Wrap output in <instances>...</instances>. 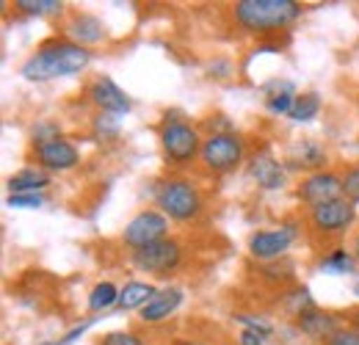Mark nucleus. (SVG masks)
Returning a JSON list of instances; mask_svg holds the SVG:
<instances>
[{"label": "nucleus", "mask_w": 359, "mask_h": 345, "mask_svg": "<svg viewBox=\"0 0 359 345\" xmlns=\"http://www.w3.org/2000/svg\"><path fill=\"white\" fill-rule=\"evenodd\" d=\"M326 345H359V329H340L326 340Z\"/></svg>", "instance_id": "nucleus-32"}, {"label": "nucleus", "mask_w": 359, "mask_h": 345, "mask_svg": "<svg viewBox=\"0 0 359 345\" xmlns=\"http://www.w3.org/2000/svg\"><path fill=\"white\" fill-rule=\"evenodd\" d=\"M119 304V288L114 282H97L89 293V309L91 312H105Z\"/></svg>", "instance_id": "nucleus-21"}, {"label": "nucleus", "mask_w": 359, "mask_h": 345, "mask_svg": "<svg viewBox=\"0 0 359 345\" xmlns=\"http://www.w3.org/2000/svg\"><path fill=\"white\" fill-rule=\"evenodd\" d=\"M89 100L100 108V114H111V116H125L130 114L133 102L130 97L116 86L108 75H100L89 83Z\"/></svg>", "instance_id": "nucleus-12"}, {"label": "nucleus", "mask_w": 359, "mask_h": 345, "mask_svg": "<svg viewBox=\"0 0 359 345\" xmlns=\"http://www.w3.org/2000/svg\"><path fill=\"white\" fill-rule=\"evenodd\" d=\"M246 158V144L238 133H210L202 141V152L199 161L208 172L213 174H226L238 169Z\"/></svg>", "instance_id": "nucleus-5"}, {"label": "nucleus", "mask_w": 359, "mask_h": 345, "mask_svg": "<svg viewBox=\"0 0 359 345\" xmlns=\"http://www.w3.org/2000/svg\"><path fill=\"white\" fill-rule=\"evenodd\" d=\"M246 329H252V332H260V334H266L271 337L273 334V329H271V323H266L263 318H257V315H235Z\"/></svg>", "instance_id": "nucleus-31"}, {"label": "nucleus", "mask_w": 359, "mask_h": 345, "mask_svg": "<svg viewBox=\"0 0 359 345\" xmlns=\"http://www.w3.org/2000/svg\"><path fill=\"white\" fill-rule=\"evenodd\" d=\"M357 114H359V102H357Z\"/></svg>", "instance_id": "nucleus-38"}, {"label": "nucleus", "mask_w": 359, "mask_h": 345, "mask_svg": "<svg viewBox=\"0 0 359 345\" xmlns=\"http://www.w3.org/2000/svg\"><path fill=\"white\" fill-rule=\"evenodd\" d=\"M351 252H354V257H357V262H359V232L354 235V246H351Z\"/></svg>", "instance_id": "nucleus-35"}, {"label": "nucleus", "mask_w": 359, "mask_h": 345, "mask_svg": "<svg viewBox=\"0 0 359 345\" xmlns=\"http://www.w3.org/2000/svg\"><path fill=\"white\" fill-rule=\"evenodd\" d=\"M318 268L323 273H332V276H340V273H354L357 271V257L354 252H346V249H334L329 255L318 259Z\"/></svg>", "instance_id": "nucleus-20"}, {"label": "nucleus", "mask_w": 359, "mask_h": 345, "mask_svg": "<svg viewBox=\"0 0 359 345\" xmlns=\"http://www.w3.org/2000/svg\"><path fill=\"white\" fill-rule=\"evenodd\" d=\"M91 64V53L83 44H75L72 39H47L36 47V53H31L22 67L20 75L25 81H53V78H69V75H81Z\"/></svg>", "instance_id": "nucleus-1"}, {"label": "nucleus", "mask_w": 359, "mask_h": 345, "mask_svg": "<svg viewBox=\"0 0 359 345\" xmlns=\"http://www.w3.org/2000/svg\"><path fill=\"white\" fill-rule=\"evenodd\" d=\"M100 345H144V340L133 332H111L100 340Z\"/></svg>", "instance_id": "nucleus-30"}, {"label": "nucleus", "mask_w": 359, "mask_h": 345, "mask_svg": "<svg viewBox=\"0 0 359 345\" xmlns=\"http://www.w3.org/2000/svg\"><path fill=\"white\" fill-rule=\"evenodd\" d=\"M47 185H50V172H45L42 166H25L8 177L11 194H42Z\"/></svg>", "instance_id": "nucleus-17"}, {"label": "nucleus", "mask_w": 359, "mask_h": 345, "mask_svg": "<svg viewBox=\"0 0 359 345\" xmlns=\"http://www.w3.org/2000/svg\"><path fill=\"white\" fill-rule=\"evenodd\" d=\"M6 205L14 210H36L45 205V194H8Z\"/></svg>", "instance_id": "nucleus-27"}, {"label": "nucleus", "mask_w": 359, "mask_h": 345, "mask_svg": "<svg viewBox=\"0 0 359 345\" xmlns=\"http://www.w3.org/2000/svg\"><path fill=\"white\" fill-rule=\"evenodd\" d=\"M42 345H64V343H42Z\"/></svg>", "instance_id": "nucleus-36"}, {"label": "nucleus", "mask_w": 359, "mask_h": 345, "mask_svg": "<svg viewBox=\"0 0 359 345\" xmlns=\"http://www.w3.org/2000/svg\"><path fill=\"white\" fill-rule=\"evenodd\" d=\"M55 138H61V128H58L53 119H42V122H36L34 130H31V141H34V147L47 144V141H55Z\"/></svg>", "instance_id": "nucleus-26"}, {"label": "nucleus", "mask_w": 359, "mask_h": 345, "mask_svg": "<svg viewBox=\"0 0 359 345\" xmlns=\"http://www.w3.org/2000/svg\"><path fill=\"white\" fill-rule=\"evenodd\" d=\"M343 196L348 202L359 205V166H351L343 174Z\"/></svg>", "instance_id": "nucleus-28"}, {"label": "nucleus", "mask_w": 359, "mask_h": 345, "mask_svg": "<svg viewBox=\"0 0 359 345\" xmlns=\"http://www.w3.org/2000/svg\"><path fill=\"white\" fill-rule=\"evenodd\" d=\"M155 205L161 208V213L169 221H180V224L196 221L202 208H205L199 188L185 177L163 180L158 185V191H155Z\"/></svg>", "instance_id": "nucleus-3"}, {"label": "nucleus", "mask_w": 359, "mask_h": 345, "mask_svg": "<svg viewBox=\"0 0 359 345\" xmlns=\"http://www.w3.org/2000/svg\"><path fill=\"white\" fill-rule=\"evenodd\" d=\"M266 334H260V332H252V329H243L241 334H238V345H266Z\"/></svg>", "instance_id": "nucleus-33"}, {"label": "nucleus", "mask_w": 359, "mask_h": 345, "mask_svg": "<svg viewBox=\"0 0 359 345\" xmlns=\"http://www.w3.org/2000/svg\"><path fill=\"white\" fill-rule=\"evenodd\" d=\"M299 199L307 208H318L343 199V177L334 172H313L299 182Z\"/></svg>", "instance_id": "nucleus-9"}, {"label": "nucleus", "mask_w": 359, "mask_h": 345, "mask_svg": "<svg viewBox=\"0 0 359 345\" xmlns=\"http://www.w3.org/2000/svg\"><path fill=\"white\" fill-rule=\"evenodd\" d=\"M130 262L135 271L141 273H152V276H169L172 271H177L182 262V246L175 238H166L161 243H152L147 249L130 252Z\"/></svg>", "instance_id": "nucleus-7"}, {"label": "nucleus", "mask_w": 359, "mask_h": 345, "mask_svg": "<svg viewBox=\"0 0 359 345\" xmlns=\"http://www.w3.org/2000/svg\"><path fill=\"white\" fill-rule=\"evenodd\" d=\"M161 149H163V158L172 163V166H191L194 158H199L202 152V135L199 130L188 122H180V119H163L161 125Z\"/></svg>", "instance_id": "nucleus-4"}, {"label": "nucleus", "mask_w": 359, "mask_h": 345, "mask_svg": "<svg viewBox=\"0 0 359 345\" xmlns=\"http://www.w3.org/2000/svg\"><path fill=\"white\" fill-rule=\"evenodd\" d=\"M290 166H296V169H313V172H323V163H326V149L313 141V138H307V141H302V144H296L293 147V152H290V161H287Z\"/></svg>", "instance_id": "nucleus-18"}, {"label": "nucleus", "mask_w": 359, "mask_h": 345, "mask_svg": "<svg viewBox=\"0 0 359 345\" xmlns=\"http://www.w3.org/2000/svg\"><path fill=\"white\" fill-rule=\"evenodd\" d=\"M296 91L293 86L282 88V91H269V97H266V108H269L271 114H287L290 116V111H293V105H296Z\"/></svg>", "instance_id": "nucleus-24"}, {"label": "nucleus", "mask_w": 359, "mask_h": 345, "mask_svg": "<svg viewBox=\"0 0 359 345\" xmlns=\"http://www.w3.org/2000/svg\"><path fill=\"white\" fill-rule=\"evenodd\" d=\"M91 323H94V320H89V323H81V326H75V329H72L69 334H64V340H61V343H64V345H72L75 340H78V337H81V334H83V332H86V329H89Z\"/></svg>", "instance_id": "nucleus-34"}, {"label": "nucleus", "mask_w": 359, "mask_h": 345, "mask_svg": "<svg viewBox=\"0 0 359 345\" xmlns=\"http://www.w3.org/2000/svg\"><path fill=\"white\" fill-rule=\"evenodd\" d=\"M14 8L28 17H55V14H61L64 3H58V0H17Z\"/></svg>", "instance_id": "nucleus-23"}, {"label": "nucleus", "mask_w": 359, "mask_h": 345, "mask_svg": "<svg viewBox=\"0 0 359 345\" xmlns=\"http://www.w3.org/2000/svg\"><path fill=\"white\" fill-rule=\"evenodd\" d=\"M34 155H36V166H42L45 172H72L78 163H81V149L69 141V138H55V141H47L34 147Z\"/></svg>", "instance_id": "nucleus-11"}, {"label": "nucleus", "mask_w": 359, "mask_h": 345, "mask_svg": "<svg viewBox=\"0 0 359 345\" xmlns=\"http://www.w3.org/2000/svg\"><path fill=\"white\" fill-rule=\"evenodd\" d=\"M235 22L249 34H271L293 25L302 17V3L296 0H238L232 6Z\"/></svg>", "instance_id": "nucleus-2"}, {"label": "nucleus", "mask_w": 359, "mask_h": 345, "mask_svg": "<svg viewBox=\"0 0 359 345\" xmlns=\"http://www.w3.org/2000/svg\"><path fill=\"white\" fill-rule=\"evenodd\" d=\"M357 326H359V309H357Z\"/></svg>", "instance_id": "nucleus-37"}, {"label": "nucleus", "mask_w": 359, "mask_h": 345, "mask_svg": "<svg viewBox=\"0 0 359 345\" xmlns=\"http://www.w3.org/2000/svg\"><path fill=\"white\" fill-rule=\"evenodd\" d=\"M249 174H252V180H255L263 191H279V188H285V180H287L285 166L271 155L269 149L252 155V161H249Z\"/></svg>", "instance_id": "nucleus-13"}, {"label": "nucleus", "mask_w": 359, "mask_h": 345, "mask_svg": "<svg viewBox=\"0 0 359 345\" xmlns=\"http://www.w3.org/2000/svg\"><path fill=\"white\" fill-rule=\"evenodd\" d=\"M182 299H185V293H182L180 288H163V290H158V293L152 296V302L141 309V320H144L147 326H155V323L169 320L180 309Z\"/></svg>", "instance_id": "nucleus-14"}, {"label": "nucleus", "mask_w": 359, "mask_h": 345, "mask_svg": "<svg viewBox=\"0 0 359 345\" xmlns=\"http://www.w3.org/2000/svg\"><path fill=\"white\" fill-rule=\"evenodd\" d=\"M307 221H310V226H313L318 235H343L357 221V205L343 196V199H334V202L310 208Z\"/></svg>", "instance_id": "nucleus-8"}, {"label": "nucleus", "mask_w": 359, "mask_h": 345, "mask_svg": "<svg viewBox=\"0 0 359 345\" xmlns=\"http://www.w3.org/2000/svg\"><path fill=\"white\" fill-rule=\"evenodd\" d=\"M296 229L290 224H282V226H273V229H260L249 238V252L255 259H263V262H271V259H279L296 241Z\"/></svg>", "instance_id": "nucleus-10"}, {"label": "nucleus", "mask_w": 359, "mask_h": 345, "mask_svg": "<svg viewBox=\"0 0 359 345\" xmlns=\"http://www.w3.org/2000/svg\"><path fill=\"white\" fill-rule=\"evenodd\" d=\"M318 114H320V97L315 91H304V94L296 97V105L290 111V119L293 122H313Z\"/></svg>", "instance_id": "nucleus-22"}, {"label": "nucleus", "mask_w": 359, "mask_h": 345, "mask_svg": "<svg viewBox=\"0 0 359 345\" xmlns=\"http://www.w3.org/2000/svg\"><path fill=\"white\" fill-rule=\"evenodd\" d=\"M67 34H69V39L75 44H97L105 39V28H102V22L97 20V17H91V14H75L72 20H69V25H67Z\"/></svg>", "instance_id": "nucleus-16"}, {"label": "nucleus", "mask_w": 359, "mask_h": 345, "mask_svg": "<svg viewBox=\"0 0 359 345\" xmlns=\"http://www.w3.org/2000/svg\"><path fill=\"white\" fill-rule=\"evenodd\" d=\"M166 238H169V218L163 216L161 210H141V213H135L128 221L125 232H122V243L128 249H133V252L147 249L152 243H161Z\"/></svg>", "instance_id": "nucleus-6"}, {"label": "nucleus", "mask_w": 359, "mask_h": 345, "mask_svg": "<svg viewBox=\"0 0 359 345\" xmlns=\"http://www.w3.org/2000/svg\"><path fill=\"white\" fill-rule=\"evenodd\" d=\"M94 133L108 138V135H116L119 133V116H111V114H97L94 116Z\"/></svg>", "instance_id": "nucleus-29"}, {"label": "nucleus", "mask_w": 359, "mask_h": 345, "mask_svg": "<svg viewBox=\"0 0 359 345\" xmlns=\"http://www.w3.org/2000/svg\"><path fill=\"white\" fill-rule=\"evenodd\" d=\"M296 326L302 334H307L310 340H329L332 334H337L343 326H340V318L332 315V312H323V309H310L304 315L296 318Z\"/></svg>", "instance_id": "nucleus-15"}, {"label": "nucleus", "mask_w": 359, "mask_h": 345, "mask_svg": "<svg viewBox=\"0 0 359 345\" xmlns=\"http://www.w3.org/2000/svg\"><path fill=\"white\" fill-rule=\"evenodd\" d=\"M285 306L299 318V315H304V312L315 309V302H313V296H310V290H307V288H296L293 293H287V296H285Z\"/></svg>", "instance_id": "nucleus-25"}, {"label": "nucleus", "mask_w": 359, "mask_h": 345, "mask_svg": "<svg viewBox=\"0 0 359 345\" xmlns=\"http://www.w3.org/2000/svg\"><path fill=\"white\" fill-rule=\"evenodd\" d=\"M158 293L155 285L149 282H128L122 290H119V309L122 312H130V309H144L147 304L152 302V296Z\"/></svg>", "instance_id": "nucleus-19"}]
</instances>
